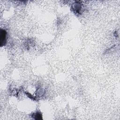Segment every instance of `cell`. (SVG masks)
<instances>
[{"label":"cell","mask_w":120,"mask_h":120,"mask_svg":"<svg viewBox=\"0 0 120 120\" xmlns=\"http://www.w3.org/2000/svg\"><path fill=\"white\" fill-rule=\"evenodd\" d=\"M6 33L5 30H1L0 32V45H2L4 44V42H5Z\"/></svg>","instance_id":"obj_1"}]
</instances>
